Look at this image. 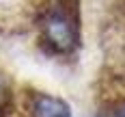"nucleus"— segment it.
Here are the masks:
<instances>
[{"label": "nucleus", "instance_id": "f257e3e1", "mask_svg": "<svg viewBox=\"0 0 125 117\" xmlns=\"http://www.w3.org/2000/svg\"><path fill=\"white\" fill-rule=\"evenodd\" d=\"M43 35L48 46L56 52H69L78 46V9L75 0L67 7V0H62L58 7L48 11L43 22Z\"/></svg>", "mask_w": 125, "mask_h": 117}, {"label": "nucleus", "instance_id": "f03ea898", "mask_svg": "<svg viewBox=\"0 0 125 117\" xmlns=\"http://www.w3.org/2000/svg\"><path fill=\"white\" fill-rule=\"evenodd\" d=\"M32 117H71L69 104L54 95H39L32 104Z\"/></svg>", "mask_w": 125, "mask_h": 117}, {"label": "nucleus", "instance_id": "7ed1b4c3", "mask_svg": "<svg viewBox=\"0 0 125 117\" xmlns=\"http://www.w3.org/2000/svg\"><path fill=\"white\" fill-rule=\"evenodd\" d=\"M119 117H125V106L121 108V111H119Z\"/></svg>", "mask_w": 125, "mask_h": 117}]
</instances>
